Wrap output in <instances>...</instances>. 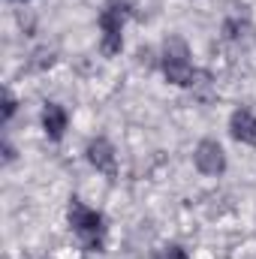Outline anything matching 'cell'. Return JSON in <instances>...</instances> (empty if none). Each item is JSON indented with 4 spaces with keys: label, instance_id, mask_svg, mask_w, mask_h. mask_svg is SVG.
Listing matches in <instances>:
<instances>
[{
    "label": "cell",
    "instance_id": "obj_1",
    "mask_svg": "<svg viewBox=\"0 0 256 259\" xmlns=\"http://www.w3.org/2000/svg\"><path fill=\"white\" fill-rule=\"evenodd\" d=\"M66 226H69L72 238L81 244L84 253H106L109 220H106L103 211H97L88 202H81L78 196H72L69 205H66Z\"/></svg>",
    "mask_w": 256,
    "mask_h": 259
},
{
    "label": "cell",
    "instance_id": "obj_2",
    "mask_svg": "<svg viewBox=\"0 0 256 259\" xmlns=\"http://www.w3.org/2000/svg\"><path fill=\"white\" fill-rule=\"evenodd\" d=\"M157 66L163 72V78L172 88H193L199 78V69L193 66V52L187 39L181 36H166L160 55H157Z\"/></svg>",
    "mask_w": 256,
    "mask_h": 259
},
{
    "label": "cell",
    "instance_id": "obj_3",
    "mask_svg": "<svg viewBox=\"0 0 256 259\" xmlns=\"http://www.w3.org/2000/svg\"><path fill=\"white\" fill-rule=\"evenodd\" d=\"M133 15V0H106L97 27H100V52L106 58H118L124 49V30Z\"/></svg>",
    "mask_w": 256,
    "mask_h": 259
},
{
    "label": "cell",
    "instance_id": "obj_4",
    "mask_svg": "<svg viewBox=\"0 0 256 259\" xmlns=\"http://www.w3.org/2000/svg\"><path fill=\"white\" fill-rule=\"evenodd\" d=\"M84 160L91 163V169H97V172L106 175L109 181L118 178V151H115V145H112L106 136L88 139V145H84Z\"/></svg>",
    "mask_w": 256,
    "mask_h": 259
},
{
    "label": "cell",
    "instance_id": "obj_5",
    "mask_svg": "<svg viewBox=\"0 0 256 259\" xmlns=\"http://www.w3.org/2000/svg\"><path fill=\"white\" fill-rule=\"evenodd\" d=\"M193 166L205 178H220L226 172V151L217 139H202L193 148Z\"/></svg>",
    "mask_w": 256,
    "mask_h": 259
},
{
    "label": "cell",
    "instance_id": "obj_6",
    "mask_svg": "<svg viewBox=\"0 0 256 259\" xmlns=\"http://www.w3.org/2000/svg\"><path fill=\"white\" fill-rule=\"evenodd\" d=\"M39 127H42L49 142H64L66 130H69V112H66L61 103L46 100L42 103V112H39Z\"/></svg>",
    "mask_w": 256,
    "mask_h": 259
},
{
    "label": "cell",
    "instance_id": "obj_7",
    "mask_svg": "<svg viewBox=\"0 0 256 259\" xmlns=\"http://www.w3.org/2000/svg\"><path fill=\"white\" fill-rule=\"evenodd\" d=\"M220 33L232 46H247V42H253L256 27H253V21H250L247 12H229L223 18V24H220Z\"/></svg>",
    "mask_w": 256,
    "mask_h": 259
},
{
    "label": "cell",
    "instance_id": "obj_8",
    "mask_svg": "<svg viewBox=\"0 0 256 259\" xmlns=\"http://www.w3.org/2000/svg\"><path fill=\"white\" fill-rule=\"evenodd\" d=\"M229 136L244 148H256V115L250 109H235L229 115Z\"/></svg>",
    "mask_w": 256,
    "mask_h": 259
},
{
    "label": "cell",
    "instance_id": "obj_9",
    "mask_svg": "<svg viewBox=\"0 0 256 259\" xmlns=\"http://www.w3.org/2000/svg\"><path fill=\"white\" fill-rule=\"evenodd\" d=\"M151 259H190V250L184 244H178V241H166L151 253Z\"/></svg>",
    "mask_w": 256,
    "mask_h": 259
},
{
    "label": "cell",
    "instance_id": "obj_10",
    "mask_svg": "<svg viewBox=\"0 0 256 259\" xmlns=\"http://www.w3.org/2000/svg\"><path fill=\"white\" fill-rule=\"evenodd\" d=\"M15 112H18L15 94H12V91H3V124H9V121L15 118Z\"/></svg>",
    "mask_w": 256,
    "mask_h": 259
},
{
    "label": "cell",
    "instance_id": "obj_11",
    "mask_svg": "<svg viewBox=\"0 0 256 259\" xmlns=\"http://www.w3.org/2000/svg\"><path fill=\"white\" fill-rule=\"evenodd\" d=\"M3 160H6V163H12V160H15V148H12V142H9V139H3Z\"/></svg>",
    "mask_w": 256,
    "mask_h": 259
},
{
    "label": "cell",
    "instance_id": "obj_12",
    "mask_svg": "<svg viewBox=\"0 0 256 259\" xmlns=\"http://www.w3.org/2000/svg\"><path fill=\"white\" fill-rule=\"evenodd\" d=\"M12 3H21V6H24V3H30V0H12Z\"/></svg>",
    "mask_w": 256,
    "mask_h": 259
}]
</instances>
